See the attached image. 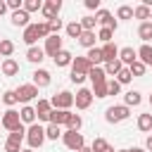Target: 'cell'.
Instances as JSON below:
<instances>
[{"mask_svg": "<svg viewBox=\"0 0 152 152\" xmlns=\"http://www.w3.org/2000/svg\"><path fill=\"white\" fill-rule=\"evenodd\" d=\"M128 114H131V107H126V104H112V107H107L104 119H107V124H119V121L128 119Z\"/></svg>", "mask_w": 152, "mask_h": 152, "instance_id": "1", "label": "cell"}, {"mask_svg": "<svg viewBox=\"0 0 152 152\" xmlns=\"http://www.w3.org/2000/svg\"><path fill=\"white\" fill-rule=\"evenodd\" d=\"M26 140H28V147H31V150L40 147V145L45 142V128L38 126V124H31V126L26 128Z\"/></svg>", "mask_w": 152, "mask_h": 152, "instance_id": "2", "label": "cell"}, {"mask_svg": "<svg viewBox=\"0 0 152 152\" xmlns=\"http://www.w3.org/2000/svg\"><path fill=\"white\" fill-rule=\"evenodd\" d=\"M0 124H2V128H7L10 133H12V131H19V128H24V124H21V116H19V112H17V109H7V112L2 114V119H0Z\"/></svg>", "mask_w": 152, "mask_h": 152, "instance_id": "3", "label": "cell"}, {"mask_svg": "<svg viewBox=\"0 0 152 152\" xmlns=\"http://www.w3.org/2000/svg\"><path fill=\"white\" fill-rule=\"evenodd\" d=\"M62 140H64V145H66L69 150H74V152H78L81 147H86V140H83V135H81L78 131H64V133H62Z\"/></svg>", "mask_w": 152, "mask_h": 152, "instance_id": "4", "label": "cell"}, {"mask_svg": "<svg viewBox=\"0 0 152 152\" xmlns=\"http://www.w3.org/2000/svg\"><path fill=\"white\" fill-rule=\"evenodd\" d=\"M50 104H52L55 109H71V107H74V95H71L69 90H62V93L52 95Z\"/></svg>", "mask_w": 152, "mask_h": 152, "instance_id": "5", "label": "cell"}, {"mask_svg": "<svg viewBox=\"0 0 152 152\" xmlns=\"http://www.w3.org/2000/svg\"><path fill=\"white\" fill-rule=\"evenodd\" d=\"M17 97H19V102L28 104L33 97H38V88H36L33 83H24V86H19V88H17Z\"/></svg>", "mask_w": 152, "mask_h": 152, "instance_id": "6", "label": "cell"}, {"mask_svg": "<svg viewBox=\"0 0 152 152\" xmlns=\"http://www.w3.org/2000/svg\"><path fill=\"white\" fill-rule=\"evenodd\" d=\"M93 90H88V88H81L76 95H74V104H76V109H88L90 104H93Z\"/></svg>", "mask_w": 152, "mask_h": 152, "instance_id": "7", "label": "cell"}, {"mask_svg": "<svg viewBox=\"0 0 152 152\" xmlns=\"http://www.w3.org/2000/svg\"><path fill=\"white\" fill-rule=\"evenodd\" d=\"M59 10H62V0H48V2H43V17H45V21H50V19H57V14H59Z\"/></svg>", "mask_w": 152, "mask_h": 152, "instance_id": "8", "label": "cell"}, {"mask_svg": "<svg viewBox=\"0 0 152 152\" xmlns=\"http://www.w3.org/2000/svg\"><path fill=\"white\" fill-rule=\"evenodd\" d=\"M95 19H97V24H102V28H112V31H116V26H119L109 10H97V12H95Z\"/></svg>", "mask_w": 152, "mask_h": 152, "instance_id": "9", "label": "cell"}, {"mask_svg": "<svg viewBox=\"0 0 152 152\" xmlns=\"http://www.w3.org/2000/svg\"><path fill=\"white\" fill-rule=\"evenodd\" d=\"M90 69H93V64H90V59H88V57H74V62H71V71L88 76V74H90Z\"/></svg>", "mask_w": 152, "mask_h": 152, "instance_id": "10", "label": "cell"}, {"mask_svg": "<svg viewBox=\"0 0 152 152\" xmlns=\"http://www.w3.org/2000/svg\"><path fill=\"white\" fill-rule=\"evenodd\" d=\"M43 50H45V55L55 57L57 52H62V50H64V48H62V38H59V36H50V38L45 40V48H43Z\"/></svg>", "mask_w": 152, "mask_h": 152, "instance_id": "11", "label": "cell"}, {"mask_svg": "<svg viewBox=\"0 0 152 152\" xmlns=\"http://www.w3.org/2000/svg\"><path fill=\"white\" fill-rule=\"evenodd\" d=\"M119 59H121L124 66H131L133 62H138V50H133L131 45H126V48L119 50Z\"/></svg>", "mask_w": 152, "mask_h": 152, "instance_id": "12", "label": "cell"}, {"mask_svg": "<svg viewBox=\"0 0 152 152\" xmlns=\"http://www.w3.org/2000/svg\"><path fill=\"white\" fill-rule=\"evenodd\" d=\"M50 112H52L50 100H38V104H36V116H38L40 121H48V124H50Z\"/></svg>", "mask_w": 152, "mask_h": 152, "instance_id": "13", "label": "cell"}, {"mask_svg": "<svg viewBox=\"0 0 152 152\" xmlns=\"http://www.w3.org/2000/svg\"><path fill=\"white\" fill-rule=\"evenodd\" d=\"M69 119H71V112L69 109H52L50 112V124H57V126H66L69 124Z\"/></svg>", "mask_w": 152, "mask_h": 152, "instance_id": "14", "label": "cell"}, {"mask_svg": "<svg viewBox=\"0 0 152 152\" xmlns=\"http://www.w3.org/2000/svg\"><path fill=\"white\" fill-rule=\"evenodd\" d=\"M100 50H102V59H104V64H107V62L119 59V48L114 45V40H112V43H104Z\"/></svg>", "mask_w": 152, "mask_h": 152, "instance_id": "15", "label": "cell"}, {"mask_svg": "<svg viewBox=\"0 0 152 152\" xmlns=\"http://www.w3.org/2000/svg\"><path fill=\"white\" fill-rule=\"evenodd\" d=\"M28 19H31V17H28V12L21 7V10L12 12V19H10V21H12V26H24V28H26V26H28Z\"/></svg>", "mask_w": 152, "mask_h": 152, "instance_id": "16", "label": "cell"}, {"mask_svg": "<svg viewBox=\"0 0 152 152\" xmlns=\"http://www.w3.org/2000/svg\"><path fill=\"white\" fill-rule=\"evenodd\" d=\"M33 86H36V88H45V86H50V71H45V69H36V71H33Z\"/></svg>", "mask_w": 152, "mask_h": 152, "instance_id": "17", "label": "cell"}, {"mask_svg": "<svg viewBox=\"0 0 152 152\" xmlns=\"http://www.w3.org/2000/svg\"><path fill=\"white\" fill-rule=\"evenodd\" d=\"M138 59H140L145 66H152V45H150V43H142V45H140Z\"/></svg>", "mask_w": 152, "mask_h": 152, "instance_id": "18", "label": "cell"}, {"mask_svg": "<svg viewBox=\"0 0 152 152\" xmlns=\"http://www.w3.org/2000/svg\"><path fill=\"white\" fill-rule=\"evenodd\" d=\"M36 40H38V26H36V24H28V26L24 28V43H26L28 48H33Z\"/></svg>", "mask_w": 152, "mask_h": 152, "instance_id": "19", "label": "cell"}, {"mask_svg": "<svg viewBox=\"0 0 152 152\" xmlns=\"http://www.w3.org/2000/svg\"><path fill=\"white\" fill-rule=\"evenodd\" d=\"M26 59H28V62H33V64H40V62L45 59V50L33 45V48H28V50H26Z\"/></svg>", "mask_w": 152, "mask_h": 152, "instance_id": "20", "label": "cell"}, {"mask_svg": "<svg viewBox=\"0 0 152 152\" xmlns=\"http://www.w3.org/2000/svg\"><path fill=\"white\" fill-rule=\"evenodd\" d=\"M0 69H2L5 76H17V74H19V62L12 59V57H10V59H2V66H0Z\"/></svg>", "mask_w": 152, "mask_h": 152, "instance_id": "21", "label": "cell"}, {"mask_svg": "<svg viewBox=\"0 0 152 152\" xmlns=\"http://www.w3.org/2000/svg\"><path fill=\"white\" fill-rule=\"evenodd\" d=\"M19 116H21V124H36V107H31V104H24L21 107V112H19Z\"/></svg>", "mask_w": 152, "mask_h": 152, "instance_id": "22", "label": "cell"}, {"mask_svg": "<svg viewBox=\"0 0 152 152\" xmlns=\"http://www.w3.org/2000/svg\"><path fill=\"white\" fill-rule=\"evenodd\" d=\"M52 59H55V66H69V64L74 62V55H71L69 50H62V52H57Z\"/></svg>", "mask_w": 152, "mask_h": 152, "instance_id": "23", "label": "cell"}, {"mask_svg": "<svg viewBox=\"0 0 152 152\" xmlns=\"http://www.w3.org/2000/svg\"><path fill=\"white\" fill-rule=\"evenodd\" d=\"M88 76H90V81H93V86H97V83H104V81H107V74H104V66H93Z\"/></svg>", "mask_w": 152, "mask_h": 152, "instance_id": "24", "label": "cell"}, {"mask_svg": "<svg viewBox=\"0 0 152 152\" xmlns=\"http://www.w3.org/2000/svg\"><path fill=\"white\" fill-rule=\"evenodd\" d=\"M140 102H142V95H140L138 90H128V93L124 95V104H126V107H138Z\"/></svg>", "mask_w": 152, "mask_h": 152, "instance_id": "25", "label": "cell"}, {"mask_svg": "<svg viewBox=\"0 0 152 152\" xmlns=\"http://www.w3.org/2000/svg\"><path fill=\"white\" fill-rule=\"evenodd\" d=\"M81 33H83V26H81V21H69V24H66V36H69V38L78 40V38H81Z\"/></svg>", "mask_w": 152, "mask_h": 152, "instance_id": "26", "label": "cell"}, {"mask_svg": "<svg viewBox=\"0 0 152 152\" xmlns=\"http://www.w3.org/2000/svg\"><path fill=\"white\" fill-rule=\"evenodd\" d=\"M138 36L142 38V43H150L152 40V21H142L138 26Z\"/></svg>", "mask_w": 152, "mask_h": 152, "instance_id": "27", "label": "cell"}, {"mask_svg": "<svg viewBox=\"0 0 152 152\" xmlns=\"http://www.w3.org/2000/svg\"><path fill=\"white\" fill-rule=\"evenodd\" d=\"M12 52H14V43H12L10 38H0V55H2L5 59H10Z\"/></svg>", "mask_w": 152, "mask_h": 152, "instance_id": "28", "label": "cell"}, {"mask_svg": "<svg viewBox=\"0 0 152 152\" xmlns=\"http://www.w3.org/2000/svg\"><path fill=\"white\" fill-rule=\"evenodd\" d=\"M78 43L83 45V48H95V31H83L81 33V38H78Z\"/></svg>", "mask_w": 152, "mask_h": 152, "instance_id": "29", "label": "cell"}, {"mask_svg": "<svg viewBox=\"0 0 152 152\" xmlns=\"http://www.w3.org/2000/svg\"><path fill=\"white\" fill-rule=\"evenodd\" d=\"M121 69H124L121 59H114V62H107V64H104V74H107V76H116Z\"/></svg>", "mask_w": 152, "mask_h": 152, "instance_id": "30", "label": "cell"}, {"mask_svg": "<svg viewBox=\"0 0 152 152\" xmlns=\"http://www.w3.org/2000/svg\"><path fill=\"white\" fill-rule=\"evenodd\" d=\"M138 128H140L142 133L152 131V114H140V116H138Z\"/></svg>", "mask_w": 152, "mask_h": 152, "instance_id": "31", "label": "cell"}, {"mask_svg": "<svg viewBox=\"0 0 152 152\" xmlns=\"http://www.w3.org/2000/svg\"><path fill=\"white\" fill-rule=\"evenodd\" d=\"M150 14H152V10L147 7V5H138V7H133V17L135 19H150Z\"/></svg>", "mask_w": 152, "mask_h": 152, "instance_id": "32", "label": "cell"}, {"mask_svg": "<svg viewBox=\"0 0 152 152\" xmlns=\"http://www.w3.org/2000/svg\"><path fill=\"white\" fill-rule=\"evenodd\" d=\"M86 57L90 59V64H93V66H97L100 62H104V59H102V50H100V48H90Z\"/></svg>", "mask_w": 152, "mask_h": 152, "instance_id": "33", "label": "cell"}, {"mask_svg": "<svg viewBox=\"0 0 152 152\" xmlns=\"http://www.w3.org/2000/svg\"><path fill=\"white\" fill-rule=\"evenodd\" d=\"M2 102H5L7 107H14V104L19 102V97H17V90H5V93H2Z\"/></svg>", "mask_w": 152, "mask_h": 152, "instance_id": "34", "label": "cell"}, {"mask_svg": "<svg viewBox=\"0 0 152 152\" xmlns=\"http://www.w3.org/2000/svg\"><path fill=\"white\" fill-rule=\"evenodd\" d=\"M62 135V128L57 126V124H48V128H45V138H50V140H57Z\"/></svg>", "mask_w": 152, "mask_h": 152, "instance_id": "35", "label": "cell"}, {"mask_svg": "<svg viewBox=\"0 0 152 152\" xmlns=\"http://www.w3.org/2000/svg\"><path fill=\"white\" fill-rule=\"evenodd\" d=\"M24 10L31 14V12H40L43 10V2L40 0H24Z\"/></svg>", "mask_w": 152, "mask_h": 152, "instance_id": "36", "label": "cell"}, {"mask_svg": "<svg viewBox=\"0 0 152 152\" xmlns=\"http://www.w3.org/2000/svg\"><path fill=\"white\" fill-rule=\"evenodd\" d=\"M131 78H133V74H131V69L128 66H124L119 74H116V81L121 83V86H126V83H131Z\"/></svg>", "mask_w": 152, "mask_h": 152, "instance_id": "37", "label": "cell"}, {"mask_svg": "<svg viewBox=\"0 0 152 152\" xmlns=\"http://www.w3.org/2000/svg\"><path fill=\"white\" fill-rule=\"evenodd\" d=\"M81 126H83V119L78 114H71V119L66 124V131H81Z\"/></svg>", "mask_w": 152, "mask_h": 152, "instance_id": "38", "label": "cell"}, {"mask_svg": "<svg viewBox=\"0 0 152 152\" xmlns=\"http://www.w3.org/2000/svg\"><path fill=\"white\" fill-rule=\"evenodd\" d=\"M26 138V128H19V131H12L10 135H7V140L10 142H17V145H21V140Z\"/></svg>", "mask_w": 152, "mask_h": 152, "instance_id": "39", "label": "cell"}, {"mask_svg": "<svg viewBox=\"0 0 152 152\" xmlns=\"http://www.w3.org/2000/svg\"><path fill=\"white\" fill-rule=\"evenodd\" d=\"M90 147H93V152H107V150H109V142H107L104 138H95Z\"/></svg>", "mask_w": 152, "mask_h": 152, "instance_id": "40", "label": "cell"}, {"mask_svg": "<svg viewBox=\"0 0 152 152\" xmlns=\"http://www.w3.org/2000/svg\"><path fill=\"white\" fill-rule=\"evenodd\" d=\"M116 17H119V19H133V7H131V5H121V7L116 10Z\"/></svg>", "mask_w": 152, "mask_h": 152, "instance_id": "41", "label": "cell"}, {"mask_svg": "<svg viewBox=\"0 0 152 152\" xmlns=\"http://www.w3.org/2000/svg\"><path fill=\"white\" fill-rule=\"evenodd\" d=\"M121 93V83L116 78H109L107 81V95H119Z\"/></svg>", "mask_w": 152, "mask_h": 152, "instance_id": "42", "label": "cell"}, {"mask_svg": "<svg viewBox=\"0 0 152 152\" xmlns=\"http://www.w3.org/2000/svg\"><path fill=\"white\" fill-rule=\"evenodd\" d=\"M36 26H38V38H45V40H48V38L52 36V33H50V26H48V21H38Z\"/></svg>", "mask_w": 152, "mask_h": 152, "instance_id": "43", "label": "cell"}, {"mask_svg": "<svg viewBox=\"0 0 152 152\" xmlns=\"http://www.w3.org/2000/svg\"><path fill=\"white\" fill-rule=\"evenodd\" d=\"M128 69H131V74H133V76H142V74L147 71V66H145V64H142L140 59H138V62H133V64H131Z\"/></svg>", "mask_w": 152, "mask_h": 152, "instance_id": "44", "label": "cell"}, {"mask_svg": "<svg viewBox=\"0 0 152 152\" xmlns=\"http://www.w3.org/2000/svg\"><path fill=\"white\" fill-rule=\"evenodd\" d=\"M95 24H97V19H95V17H83V19H81L83 31H93V28H95Z\"/></svg>", "mask_w": 152, "mask_h": 152, "instance_id": "45", "label": "cell"}, {"mask_svg": "<svg viewBox=\"0 0 152 152\" xmlns=\"http://www.w3.org/2000/svg\"><path fill=\"white\" fill-rule=\"evenodd\" d=\"M48 26H50V33L52 36H59V28H62V19L57 17V19H50L48 21Z\"/></svg>", "mask_w": 152, "mask_h": 152, "instance_id": "46", "label": "cell"}, {"mask_svg": "<svg viewBox=\"0 0 152 152\" xmlns=\"http://www.w3.org/2000/svg\"><path fill=\"white\" fill-rule=\"evenodd\" d=\"M97 38H100L102 43H112V38H114V31H112V28H100Z\"/></svg>", "mask_w": 152, "mask_h": 152, "instance_id": "47", "label": "cell"}, {"mask_svg": "<svg viewBox=\"0 0 152 152\" xmlns=\"http://www.w3.org/2000/svg\"><path fill=\"white\" fill-rule=\"evenodd\" d=\"M93 95H95V97H107V81L93 86Z\"/></svg>", "mask_w": 152, "mask_h": 152, "instance_id": "48", "label": "cell"}, {"mask_svg": "<svg viewBox=\"0 0 152 152\" xmlns=\"http://www.w3.org/2000/svg\"><path fill=\"white\" fill-rule=\"evenodd\" d=\"M7 7H10L12 12H17V10L24 7V2H21V0H7Z\"/></svg>", "mask_w": 152, "mask_h": 152, "instance_id": "49", "label": "cell"}, {"mask_svg": "<svg viewBox=\"0 0 152 152\" xmlns=\"http://www.w3.org/2000/svg\"><path fill=\"white\" fill-rule=\"evenodd\" d=\"M5 152H21V145H17V142H5Z\"/></svg>", "mask_w": 152, "mask_h": 152, "instance_id": "50", "label": "cell"}, {"mask_svg": "<svg viewBox=\"0 0 152 152\" xmlns=\"http://www.w3.org/2000/svg\"><path fill=\"white\" fill-rule=\"evenodd\" d=\"M86 7H88V10H95V12H97V10H100V0H86Z\"/></svg>", "mask_w": 152, "mask_h": 152, "instance_id": "51", "label": "cell"}, {"mask_svg": "<svg viewBox=\"0 0 152 152\" xmlns=\"http://www.w3.org/2000/svg\"><path fill=\"white\" fill-rule=\"evenodd\" d=\"M69 78H71L74 83H83V81H86V76H83V74H76V71H71V76H69Z\"/></svg>", "mask_w": 152, "mask_h": 152, "instance_id": "52", "label": "cell"}, {"mask_svg": "<svg viewBox=\"0 0 152 152\" xmlns=\"http://www.w3.org/2000/svg\"><path fill=\"white\" fill-rule=\"evenodd\" d=\"M145 150L152 152V135H147V140H145Z\"/></svg>", "mask_w": 152, "mask_h": 152, "instance_id": "53", "label": "cell"}, {"mask_svg": "<svg viewBox=\"0 0 152 152\" xmlns=\"http://www.w3.org/2000/svg\"><path fill=\"white\" fill-rule=\"evenodd\" d=\"M7 10H10V7H7V2H2V0H0V17H2Z\"/></svg>", "mask_w": 152, "mask_h": 152, "instance_id": "54", "label": "cell"}, {"mask_svg": "<svg viewBox=\"0 0 152 152\" xmlns=\"http://www.w3.org/2000/svg\"><path fill=\"white\" fill-rule=\"evenodd\" d=\"M78 152H93V147H81Z\"/></svg>", "mask_w": 152, "mask_h": 152, "instance_id": "55", "label": "cell"}, {"mask_svg": "<svg viewBox=\"0 0 152 152\" xmlns=\"http://www.w3.org/2000/svg\"><path fill=\"white\" fill-rule=\"evenodd\" d=\"M128 152H145L142 147H133V150H128Z\"/></svg>", "mask_w": 152, "mask_h": 152, "instance_id": "56", "label": "cell"}, {"mask_svg": "<svg viewBox=\"0 0 152 152\" xmlns=\"http://www.w3.org/2000/svg\"><path fill=\"white\" fill-rule=\"evenodd\" d=\"M21 152H33V150H31V147H26V150H21Z\"/></svg>", "mask_w": 152, "mask_h": 152, "instance_id": "57", "label": "cell"}, {"mask_svg": "<svg viewBox=\"0 0 152 152\" xmlns=\"http://www.w3.org/2000/svg\"><path fill=\"white\" fill-rule=\"evenodd\" d=\"M150 107H152V93H150Z\"/></svg>", "mask_w": 152, "mask_h": 152, "instance_id": "58", "label": "cell"}, {"mask_svg": "<svg viewBox=\"0 0 152 152\" xmlns=\"http://www.w3.org/2000/svg\"><path fill=\"white\" fill-rule=\"evenodd\" d=\"M119 152H128V150H119Z\"/></svg>", "mask_w": 152, "mask_h": 152, "instance_id": "59", "label": "cell"}, {"mask_svg": "<svg viewBox=\"0 0 152 152\" xmlns=\"http://www.w3.org/2000/svg\"><path fill=\"white\" fill-rule=\"evenodd\" d=\"M150 19H152V14H150Z\"/></svg>", "mask_w": 152, "mask_h": 152, "instance_id": "60", "label": "cell"}, {"mask_svg": "<svg viewBox=\"0 0 152 152\" xmlns=\"http://www.w3.org/2000/svg\"><path fill=\"white\" fill-rule=\"evenodd\" d=\"M0 126H2V124H0Z\"/></svg>", "mask_w": 152, "mask_h": 152, "instance_id": "61", "label": "cell"}, {"mask_svg": "<svg viewBox=\"0 0 152 152\" xmlns=\"http://www.w3.org/2000/svg\"><path fill=\"white\" fill-rule=\"evenodd\" d=\"M0 57H2V55H0Z\"/></svg>", "mask_w": 152, "mask_h": 152, "instance_id": "62", "label": "cell"}]
</instances>
